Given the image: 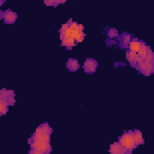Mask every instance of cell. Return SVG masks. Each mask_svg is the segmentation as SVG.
Listing matches in <instances>:
<instances>
[{"label": "cell", "instance_id": "cell-1", "mask_svg": "<svg viewBox=\"0 0 154 154\" xmlns=\"http://www.w3.org/2000/svg\"><path fill=\"white\" fill-rule=\"evenodd\" d=\"M118 142H119V144L126 150L128 154H131L132 150H134L135 148H137V144H136L135 138H134L132 130H128V131H125L123 135H120L119 138H118Z\"/></svg>", "mask_w": 154, "mask_h": 154}, {"label": "cell", "instance_id": "cell-2", "mask_svg": "<svg viewBox=\"0 0 154 154\" xmlns=\"http://www.w3.org/2000/svg\"><path fill=\"white\" fill-rule=\"evenodd\" d=\"M28 143L30 146V148L32 149H36V150H40L45 154H49L52 152V146L51 143H47V142H42V141H37V140H34V138H29L28 140Z\"/></svg>", "mask_w": 154, "mask_h": 154}, {"label": "cell", "instance_id": "cell-3", "mask_svg": "<svg viewBox=\"0 0 154 154\" xmlns=\"http://www.w3.org/2000/svg\"><path fill=\"white\" fill-rule=\"evenodd\" d=\"M0 99H2L4 101H6L8 103V106H13L14 101H16V94L13 90L10 89H1L0 90Z\"/></svg>", "mask_w": 154, "mask_h": 154}, {"label": "cell", "instance_id": "cell-4", "mask_svg": "<svg viewBox=\"0 0 154 154\" xmlns=\"http://www.w3.org/2000/svg\"><path fill=\"white\" fill-rule=\"evenodd\" d=\"M97 66H99V63H97L95 59L88 58V59H85V61H84V64H83V70H84L85 73L91 75V73H94V72L96 71Z\"/></svg>", "mask_w": 154, "mask_h": 154}, {"label": "cell", "instance_id": "cell-5", "mask_svg": "<svg viewBox=\"0 0 154 154\" xmlns=\"http://www.w3.org/2000/svg\"><path fill=\"white\" fill-rule=\"evenodd\" d=\"M17 18H18V14L14 11H12L10 8H7L6 11H4L2 20H4L5 24H13V23H16Z\"/></svg>", "mask_w": 154, "mask_h": 154}, {"label": "cell", "instance_id": "cell-6", "mask_svg": "<svg viewBox=\"0 0 154 154\" xmlns=\"http://www.w3.org/2000/svg\"><path fill=\"white\" fill-rule=\"evenodd\" d=\"M118 42H119V46L123 48V49H128V46H129V43H130V41H131V38H132V36L129 34V32H123V34H120V35H118Z\"/></svg>", "mask_w": 154, "mask_h": 154}, {"label": "cell", "instance_id": "cell-7", "mask_svg": "<svg viewBox=\"0 0 154 154\" xmlns=\"http://www.w3.org/2000/svg\"><path fill=\"white\" fill-rule=\"evenodd\" d=\"M108 153L109 154H128L126 150L119 144V142H114L109 146V149H108Z\"/></svg>", "mask_w": 154, "mask_h": 154}, {"label": "cell", "instance_id": "cell-8", "mask_svg": "<svg viewBox=\"0 0 154 154\" xmlns=\"http://www.w3.org/2000/svg\"><path fill=\"white\" fill-rule=\"evenodd\" d=\"M65 65H66V69H67L70 72H75V71H77V70L79 69V63H78V60L75 59V58L67 59V61H66Z\"/></svg>", "mask_w": 154, "mask_h": 154}, {"label": "cell", "instance_id": "cell-9", "mask_svg": "<svg viewBox=\"0 0 154 154\" xmlns=\"http://www.w3.org/2000/svg\"><path fill=\"white\" fill-rule=\"evenodd\" d=\"M141 45H142V41H140L138 38H131V41H130V43H129V46H128V51H131V52H135V53H137L138 51H140V48H141Z\"/></svg>", "mask_w": 154, "mask_h": 154}, {"label": "cell", "instance_id": "cell-10", "mask_svg": "<svg viewBox=\"0 0 154 154\" xmlns=\"http://www.w3.org/2000/svg\"><path fill=\"white\" fill-rule=\"evenodd\" d=\"M30 137L34 138V140H37V141H42V142L51 143V135H47V134H41V132H36V131H35Z\"/></svg>", "mask_w": 154, "mask_h": 154}, {"label": "cell", "instance_id": "cell-11", "mask_svg": "<svg viewBox=\"0 0 154 154\" xmlns=\"http://www.w3.org/2000/svg\"><path fill=\"white\" fill-rule=\"evenodd\" d=\"M35 131H36V132H41V134H47V135L53 134V129L51 128V125H49L48 123H42V124H40Z\"/></svg>", "mask_w": 154, "mask_h": 154}, {"label": "cell", "instance_id": "cell-12", "mask_svg": "<svg viewBox=\"0 0 154 154\" xmlns=\"http://www.w3.org/2000/svg\"><path fill=\"white\" fill-rule=\"evenodd\" d=\"M125 55H126V60L130 63V65L132 67L136 66V60H137V53L135 52H131V51H125Z\"/></svg>", "mask_w": 154, "mask_h": 154}, {"label": "cell", "instance_id": "cell-13", "mask_svg": "<svg viewBox=\"0 0 154 154\" xmlns=\"http://www.w3.org/2000/svg\"><path fill=\"white\" fill-rule=\"evenodd\" d=\"M60 40H61V46L66 47V49H71L76 45V41L73 38H71V37H63Z\"/></svg>", "mask_w": 154, "mask_h": 154}, {"label": "cell", "instance_id": "cell-14", "mask_svg": "<svg viewBox=\"0 0 154 154\" xmlns=\"http://www.w3.org/2000/svg\"><path fill=\"white\" fill-rule=\"evenodd\" d=\"M132 134H134V138H135V142H136L137 147L144 142L143 135H142V132H141L138 129H135V130H132Z\"/></svg>", "mask_w": 154, "mask_h": 154}, {"label": "cell", "instance_id": "cell-15", "mask_svg": "<svg viewBox=\"0 0 154 154\" xmlns=\"http://www.w3.org/2000/svg\"><path fill=\"white\" fill-rule=\"evenodd\" d=\"M149 51H150L149 46H148L147 43L142 42V45H141V48H140V51L137 52V55H138V57H141V58H144V57L147 55V53H148Z\"/></svg>", "mask_w": 154, "mask_h": 154}, {"label": "cell", "instance_id": "cell-16", "mask_svg": "<svg viewBox=\"0 0 154 154\" xmlns=\"http://www.w3.org/2000/svg\"><path fill=\"white\" fill-rule=\"evenodd\" d=\"M7 111H8V103L2 99H0V116H5Z\"/></svg>", "mask_w": 154, "mask_h": 154}, {"label": "cell", "instance_id": "cell-17", "mask_svg": "<svg viewBox=\"0 0 154 154\" xmlns=\"http://www.w3.org/2000/svg\"><path fill=\"white\" fill-rule=\"evenodd\" d=\"M65 0H45L43 4L47 6H58L59 4H64Z\"/></svg>", "mask_w": 154, "mask_h": 154}, {"label": "cell", "instance_id": "cell-18", "mask_svg": "<svg viewBox=\"0 0 154 154\" xmlns=\"http://www.w3.org/2000/svg\"><path fill=\"white\" fill-rule=\"evenodd\" d=\"M107 36H108L109 38H117V37H118V30L114 29V28H109V29L107 30Z\"/></svg>", "mask_w": 154, "mask_h": 154}, {"label": "cell", "instance_id": "cell-19", "mask_svg": "<svg viewBox=\"0 0 154 154\" xmlns=\"http://www.w3.org/2000/svg\"><path fill=\"white\" fill-rule=\"evenodd\" d=\"M28 154H45V153H42V152H40V150H36V149L30 148V149L28 150Z\"/></svg>", "mask_w": 154, "mask_h": 154}, {"label": "cell", "instance_id": "cell-20", "mask_svg": "<svg viewBox=\"0 0 154 154\" xmlns=\"http://www.w3.org/2000/svg\"><path fill=\"white\" fill-rule=\"evenodd\" d=\"M77 30H78V31H83V30H84V26H83L82 24L77 23Z\"/></svg>", "mask_w": 154, "mask_h": 154}, {"label": "cell", "instance_id": "cell-21", "mask_svg": "<svg viewBox=\"0 0 154 154\" xmlns=\"http://www.w3.org/2000/svg\"><path fill=\"white\" fill-rule=\"evenodd\" d=\"M2 16H4V11H1V10H0V20L2 19Z\"/></svg>", "mask_w": 154, "mask_h": 154}, {"label": "cell", "instance_id": "cell-22", "mask_svg": "<svg viewBox=\"0 0 154 154\" xmlns=\"http://www.w3.org/2000/svg\"><path fill=\"white\" fill-rule=\"evenodd\" d=\"M5 4V0H0V6H2Z\"/></svg>", "mask_w": 154, "mask_h": 154}]
</instances>
